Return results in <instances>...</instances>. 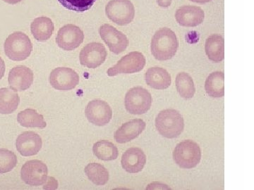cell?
Instances as JSON below:
<instances>
[{
	"label": "cell",
	"mask_w": 254,
	"mask_h": 190,
	"mask_svg": "<svg viewBox=\"0 0 254 190\" xmlns=\"http://www.w3.org/2000/svg\"><path fill=\"white\" fill-rule=\"evenodd\" d=\"M145 80L148 86L158 91L168 89L172 83L170 73L160 67L148 68L145 74Z\"/></svg>",
	"instance_id": "19"
},
{
	"label": "cell",
	"mask_w": 254,
	"mask_h": 190,
	"mask_svg": "<svg viewBox=\"0 0 254 190\" xmlns=\"http://www.w3.org/2000/svg\"><path fill=\"white\" fill-rule=\"evenodd\" d=\"M177 22L184 27H195L204 21L205 13L201 8L187 5L177 10L175 13Z\"/></svg>",
	"instance_id": "15"
},
{
	"label": "cell",
	"mask_w": 254,
	"mask_h": 190,
	"mask_svg": "<svg viewBox=\"0 0 254 190\" xmlns=\"http://www.w3.org/2000/svg\"><path fill=\"white\" fill-rule=\"evenodd\" d=\"M17 162V157L13 151L0 149V174L12 171Z\"/></svg>",
	"instance_id": "28"
},
{
	"label": "cell",
	"mask_w": 254,
	"mask_h": 190,
	"mask_svg": "<svg viewBox=\"0 0 254 190\" xmlns=\"http://www.w3.org/2000/svg\"><path fill=\"white\" fill-rule=\"evenodd\" d=\"M173 0H156L157 4L160 7L168 8L172 4Z\"/></svg>",
	"instance_id": "31"
},
{
	"label": "cell",
	"mask_w": 254,
	"mask_h": 190,
	"mask_svg": "<svg viewBox=\"0 0 254 190\" xmlns=\"http://www.w3.org/2000/svg\"><path fill=\"white\" fill-rule=\"evenodd\" d=\"M85 113L88 121L97 126H104L113 117V110L106 101L94 99L87 105Z\"/></svg>",
	"instance_id": "11"
},
{
	"label": "cell",
	"mask_w": 254,
	"mask_h": 190,
	"mask_svg": "<svg viewBox=\"0 0 254 190\" xmlns=\"http://www.w3.org/2000/svg\"><path fill=\"white\" fill-rule=\"evenodd\" d=\"M108 52L105 46L100 43L86 45L80 52V62L88 68H96L105 62Z\"/></svg>",
	"instance_id": "13"
},
{
	"label": "cell",
	"mask_w": 254,
	"mask_h": 190,
	"mask_svg": "<svg viewBox=\"0 0 254 190\" xmlns=\"http://www.w3.org/2000/svg\"><path fill=\"white\" fill-rule=\"evenodd\" d=\"M42 146L43 141L41 136L34 132H24L16 139V149L23 156H32L38 154Z\"/></svg>",
	"instance_id": "14"
},
{
	"label": "cell",
	"mask_w": 254,
	"mask_h": 190,
	"mask_svg": "<svg viewBox=\"0 0 254 190\" xmlns=\"http://www.w3.org/2000/svg\"><path fill=\"white\" fill-rule=\"evenodd\" d=\"M93 152L97 158L103 161H113L119 156L118 147L111 142L100 141L95 142L93 146Z\"/></svg>",
	"instance_id": "26"
},
{
	"label": "cell",
	"mask_w": 254,
	"mask_h": 190,
	"mask_svg": "<svg viewBox=\"0 0 254 190\" xmlns=\"http://www.w3.org/2000/svg\"><path fill=\"white\" fill-rule=\"evenodd\" d=\"M193 2L199 3V4H205V3L210 2L212 0H190Z\"/></svg>",
	"instance_id": "33"
},
{
	"label": "cell",
	"mask_w": 254,
	"mask_h": 190,
	"mask_svg": "<svg viewBox=\"0 0 254 190\" xmlns=\"http://www.w3.org/2000/svg\"><path fill=\"white\" fill-rule=\"evenodd\" d=\"M155 127L162 136L173 139L182 134L185 128V121L181 113L177 110H163L155 118Z\"/></svg>",
	"instance_id": "2"
},
{
	"label": "cell",
	"mask_w": 254,
	"mask_h": 190,
	"mask_svg": "<svg viewBox=\"0 0 254 190\" xmlns=\"http://www.w3.org/2000/svg\"><path fill=\"white\" fill-rule=\"evenodd\" d=\"M205 54L210 61L221 62L225 59V40L218 34H213L207 38L205 45Z\"/></svg>",
	"instance_id": "20"
},
{
	"label": "cell",
	"mask_w": 254,
	"mask_h": 190,
	"mask_svg": "<svg viewBox=\"0 0 254 190\" xmlns=\"http://www.w3.org/2000/svg\"><path fill=\"white\" fill-rule=\"evenodd\" d=\"M5 69H6V68H5V63L4 60H3L2 58L0 56V80L4 77Z\"/></svg>",
	"instance_id": "32"
},
{
	"label": "cell",
	"mask_w": 254,
	"mask_h": 190,
	"mask_svg": "<svg viewBox=\"0 0 254 190\" xmlns=\"http://www.w3.org/2000/svg\"><path fill=\"white\" fill-rule=\"evenodd\" d=\"M33 50V45L27 35L15 32L4 42V52L9 59L21 61L27 59Z\"/></svg>",
	"instance_id": "3"
},
{
	"label": "cell",
	"mask_w": 254,
	"mask_h": 190,
	"mask_svg": "<svg viewBox=\"0 0 254 190\" xmlns=\"http://www.w3.org/2000/svg\"><path fill=\"white\" fill-rule=\"evenodd\" d=\"M64 7L76 12H84L91 9L96 0H58Z\"/></svg>",
	"instance_id": "29"
},
{
	"label": "cell",
	"mask_w": 254,
	"mask_h": 190,
	"mask_svg": "<svg viewBox=\"0 0 254 190\" xmlns=\"http://www.w3.org/2000/svg\"><path fill=\"white\" fill-rule=\"evenodd\" d=\"M5 2L8 3V4H15L22 1V0H3Z\"/></svg>",
	"instance_id": "34"
},
{
	"label": "cell",
	"mask_w": 254,
	"mask_h": 190,
	"mask_svg": "<svg viewBox=\"0 0 254 190\" xmlns=\"http://www.w3.org/2000/svg\"><path fill=\"white\" fill-rule=\"evenodd\" d=\"M32 35L38 41L44 42L49 40L55 31L54 23L47 16L35 18L31 25Z\"/></svg>",
	"instance_id": "21"
},
{
	"label": "cell",
	"mask_w": 254,
	"mask_h": 190,
	"mask_svg": "<svg viewBox=\"0 0 254 190\" xmlns=\"http://www.w3.org/2000/svg\"><path fill=\"white\" fill-rule=\"evenodd\" d=\"M175 163L184 169H191L200 163L201 150L195 142L187 140L179 143L173 151Z\"/></svg>",
	"instance_id": "4"
},
{
	"label": "cell",
	"mask_w": 254,
	"mask_h": 190,
	"mask_svg": "<svg viewBox=\"0 0 254 190\" xmlns=\"http://www.w3.org/2000/svg\"><path fill=\"white\" fill-rule=\"evenodd\" d=\"M84 40V34L81 28L73 24H68L60 28L56 37V43L60 48L66 51H72L78 48Z\"/></svg>",
	"instance_id": "12"
},
{
	"label": "cell",
	"mask_w": 254,
	"mask_h": 190,
	"mask_svg": "<svg viewBox=\"0 0 254 190\" xmlns=\"http://www.w3.org/2000/svg\"><path fill=\"white\" fill-rule=\"evenodd\" d=\"M84 172L88 179L95 186H105L109 181V172L100 163H88L85 167Z\"/></svg>",
	"instance_id": "25"
},
{
	"label": "cell",
	"mask_w": 254,
	"mask_h": 190,
	"mask_svg": "<svg viewBox=\"0 0 254 190\" xmlns=\"http://www.w3.org/2000/svg\"><path fill=\"white\" fill-rule=\"evenodd\" d=\"M205 90L210 97L220 98L225 95V74L222 71L210 73L205 80Z\"/></svg>",
	"instance_id": "22"
},
{
	"label": "cell",
	"mask_w": 254,
	"mask_h": 190,
	"mask_svg": "<svg viewBox=\"0 0 254 190\" xmlns=\"http://www.w3.org/2000/svg\"><path fill=\"white\" fill-rule=\"evenodd\" d=\"M106 16L119 26H127L135 17V7L130 0H111L105 6Z\"/></svg>",
	"instance_id": "6"
},
{
	"label": "cell",
	"mask_w": 254,
	"mask_h": 190,
	"mask_svg": "<svg viewBox=\"0 0 254 190\" xmlns=\"http://www.w3.org/2000/svg\"><path fill=\"white\" fill-rule=\"evenodd\" d=\"M146 60L144 55L139 51H132L123 56L115 66L110 68L107 71L110 77L119 74H131L140 72L145 67Z\"/></svg>",
	"instance_id": "7"
},
{
	"label": "cell",
	"mask_w": 254,
	"mask_h": 190,
	"mask_svg": "<svg viewBox=\"0 0 254 190\" xmlns=\"http://www.w3.org/2000/svg\"><path fill=\"white\" fill-rule=\"evenodd\" d=\"M48 168L39 160H31L25 163L21 171L22 181L30 186H41L48 180Z\"/></svg>",
	"instance_id": "8"
},
{
	"label": "cell",
	"mask_w": 254,
	"mask_h": 190,
	"mask_svg": "<svg viewBox=\"0 0 254 190\" xmlns=\"http://www.w3.org/2000/svg\"><path fill=\"white\" fill-rule=\"evenodd\" d=\"M50 85L57 91H68L74 89L79 83V76L67 67L55 68L50 74Z\"/></svg>",
	"instance_id": "9"
},
{
	"label": "cell",
	"mask_w": 254,
	"mask_h": 190,
	"mask_svg": "<svg viewBox=\"0 0 254 190\" xmlns=\"http://www.w3.org/2000/svg\"><path fill=\"white\" fill-rule=\"evenodd\" d=\"M19 103V96L12 88L0 89V113L11 114L17 109Z\"/></svg>",
	"instance_id": "23"
},
{
	"label": "cell",
	"mask_w": 254,
	"mask_h": 190,
	"mask_svg": "<svg viewBox=\"0 0 254 190\" xmlns=\"http://www.w3.org/2000/svg\"><path fill=\"white\" fill-rule=\"evenodd\" d=\"M175 83L177 91L182 97L187 99L193 97L195 93V85L190 74L186 72L178 73Z\"/></svg>",
	"instance_id": "27"
},
{
	"label": "cell",
	"mask_w": 254,
	"mask_h": 190,
	"mask_svg": "<svg viewBox=\"0 0 254 190\" xmlns=\"http://www.w3.org/2000/svg\"><path fill=\"white\" fill-rule=\"evenodd\" d=\"M17 121L21 126L25 128H38L43 129L47 126L43 115L33 109H25L18 113Z\"/></svg>",
	"instance_id": "24"
},
{
	"label": "cell",
	"mask_w": 254,
	"mask_h": 190,
	"mask_svg": "<svg viewBox=\"0 0 254 190\" xmlns=\"http://www.w3.org/2000/svg\"><path fill=\"white\" fill-rule=\"evenodd\" d=\"M179 48V41L175 32L163 28L155 32L152 38L150 49L153 56L158 61L173 59Z\"/></svg>",
	"instance_id": "1"
},
{
	"label": "cell",
	"mask_w": 254,
	"mask_h": 190,
	"mask_svg": "<svg viewBox=\"0 0 254 190\" xmlns=\"http://www.w3.org/2000/svg\"><path fill=\"white\" fill-rule=\"evenodd\" d=\"M99 33L102 40L114 54H121L129 45V41L126 35L111 25H102L100 27Z\"/></svg>",
	"instance_id": "10"
},
{
	"label": "cell",
	"mask_w": 254,
	"mask_h": 190,
	"mask_svg": "<svg viewBox=\"0 0 254 190\" xmlns=\"http://www.w3.org/2000/svg\"><path fill=\"white\" fill-rule=\"evenodd\" d=\"M147 190H170V188H169L167 185L162 184L160 183H153L152 184H150L149 186L147 187Z\"/></svg>",
	"instance_id": "30"
},
{
	"label": "cell",
	"mask_w": 254,
	"mask_h": 190,
	"mask_svg": "<svg viewBox=\"0 0 254 190\" xmlns=\"http://www.w3.org/2000/svg\"><path fill=\"white\" fill-rule=\"evenodd\" d=\"M145 127L146 123L140 118L133 119L125 123L115 132V141L120 144H125L131 142L136 139L143 133Z\"/></svg>",
	"instance_id": "18"
},
{
	"label": "cell",
	"mask_w": 254,
	"mask_h": 190,
	"mask_svg": "<svg viewBox=\"0 0 254 190\" xmlns=\"http://www.w3.org/2000/svg\"><path fill=\"white\" fill-rule=\"evenodd\" d=\"M153 103V97L149 92L142 87H135L125 95V108L128 113L141 115L148 112Z\"/></svg>",
	"instance_id": "5"
},
{
	"label": "cell",
	"mask_w": 254,
	"mask_h": 190,
	"mask_svg": "<svg viewBox=\"0 0 254 190\" xmlns=\"http://www.w3.org/2000/svg\"><path fill=\"white\" fill-rule=\"evenodd\" d=\"M33 71L25 66H18L9 71L8 81L9 86L15 91H25L28 90L33 83Z\"/></svg>",
	"instance_id": "16"
},
{
	"label": "cell",
	"mask_w": 254,
	"mask_h": 190,
	"mask_svg": "<svg viewBox=\"0 0 254 190\" xmlns=\"http://www.w3.org/2000/svg\"><path fill=\"white\" fill-rule=\"evenodd\" d=\"M147 158L143 150L138 147L127 149L123 155L121 163L123 169L128 173H138L143 171Z\"/></svg>",
	"instance_id": "17"
}]
</instances>
